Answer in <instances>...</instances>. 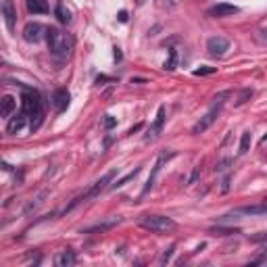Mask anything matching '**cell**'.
I'll return each mask as SVG.
<instances>
[{
	"label": "cell",
	"mask_w": 267,
	"mask_h": 267,
	"mask_svg": "<svg viewBox=\"0 0 267 267\" xmlns=\"http://www.w3.org/2000/svg\"><path fill=\"white\" fill-rule=\"evenodd\" d=\"M46 42H48V50L54 54L57 59H69L73 50V38L65 34L59 27H48V36H46Z\"/></svg>",
	"instance_id": "cell-1"
},
{
	"label": "cell",
	"mask_w": 267,
	"mask_h": 267,
	"mask_svg": "<svg viewBox=\"0 0 267 267\" xmlns=\"http://www.w3.org/2000/svg\"><path fill=\"white\" fill-rule=\"evenodd\" d=\"M21 111L31 119V132L40 128L42 117H44V109H42L40 94L36 90L25 88V92H23V96H21Z\"/></svg>",
	"instance_id": "cell-2"
},
{
	"label": "cell",
	"mask_w": 267,
	"mask_h": 267,
	"mask_svg": "<svg viewBox=\"0 0 267 267\" xmlns=\"http://www.w3.org/2000/svg\"><path fill=\"white\" fill-rule=\"evenodd\" d=\"M140 225L153 234H169L178 227V223L167 215H144L140 217Z\"/></svg>",
	"instance_id": "cell-3"
},
{
	"label": "cell",
	"mask_w": 267,
	"mask_h": 267,
	"mask_svg": "<svg viewBox=\"0 0 267 267\" xmlns=\"http://www.w3.org/2000/svg\"><path fill=\"white\" fill-rule=\"evenodd\" d=\"M115 176H117V169H111V171H107V174H105L103 178H100L98 182H94V186H92L90 190L86 192L84 196H80V199H75V200L71 202V205L67 207V211H71V209H73L75 205H80V202L88 200V199H94V196H98V194L103 192V190H107V188H111V184H113V178H115Z\"/></svg>",
	"instance_id": "cell-4"
},
{
	"label": "cell",
	"mask_w": 267,
	"mask_h": 267,
	"mask_svg": "<svg viewBox=\"0 0 267 267\" xmlns=\"http://www.w3.org/2000/svg\"><path fill=\"white\" fill-rule=\"evenodd\" d=\"M222 107H223V103H219V100H215V105L211 107L209 111H207L205 115H202L199 121H196V125H194L192 132H190L192 136H199V134H205V132L211 128V125L215 123V119L219 117V113H222Z\"/></svg>",
	"instance_id": "cell-5"
},
{
	"label": "cell",
	"mask_w": 267,
	"mask_h": 267,
	"mask_svg": "<svg viewBox=\"0 0 267 267\" xmlns=\"http://www.w3.org/2000/svg\"><path fill=\"white\" fill-rule=\"evenodd\" d=\"M46 36H48V27L42 25V23H27V25L23 27V40L29 44L42 42V40H46Z\"/></svg>",
	"instance_id": "cell-6"
},
{
	"label": "cell",
	"mask_w": 267,
	"mask_h": 267,
	"mask_svg": "<svg viewBox=\"0 0 267 267\" xmlns=\"http://www.w3.org/2000/svg\"><path fill=\"white\" fill-rule=\"evenodd\" d=\"M165 107H159V111H156V117H155V121H153V125L148 128V132L144 134V140L146 142H153V140H156L159 138V134L163 132V125H165Z\"/></svg>",
	"instance_id": "cell-7"
},
{
	"label": "cell",
	"mask_w": 267,
	"mask_h": 267,
	"mask_svg": "<svg viewBox=\"0 0 267 267\" xmlns=\"http://www.w3.org/2000/svg\"><path fill=\"white\" fill-rule=\"evenodd\" d=\"M207 50H209V54H213V57H223L225 50H230V40H227V38H223V36L209 38Z\"/></svg>",
	"instance_id": "cell-8"
},
{
	"label": "cell",
	"mask_w": 267,
	"mask_h": 267,
	"mask_svg": "<svg viewBox=\"0 0 267 267\" xmlns=\"http://www.w3.org/2000/svg\"><path fill=\"white\" fill-rule=\"evenodd\" d=\"M240 9L234 4H227V2H219L215 6H211V9L207 11L209 17H215V19H223V17H232V15H238Z\"/></svg>",
	"instance_id": "cell-9"
},
{
	"label": "cell",
	"mask_w": 267,
	"mask_h": 267,
	"mask_svg": "<svg viewBox=\"0 0 267 267\" xmlns=\"http://www.w3.org/2000/svg\"><path fill=\"white\" fill-rule=\"evenodd\" d=\"M69 103H71V94H69L65 88L54 90V94H52V107H54V111H57V113L67 111Z\"/></svg>",
	"instance_id": "cell-10"
},
{
	"label": "cell",
	"mask_w": 267,
	"mask_h": 267,
	"mask_svg": "<svg viewBox=\"0 0 267 267\" xmlns=\"http://www.w3.org/2000/svg\"><path fill=\"white\" fill-rule=\"evenodd\" d=\"M2 17H4L6 29H9L11 34H13L15 25H17V11H15V6H13L11 0H2Z\"/></svg>",
	"instance_id": "cell-11"
},
{
	"label": "cell",
	"mask_w": 267,
	"mask_h": 267,
	"mask_svg": "<svg viewBox=\"0 0 267 267\" xmlns=\"http://www.w3.org/2000/svg\"><path fill=\"white\" fill-rule=\"evenodd\" d=\"M169 156H174V153H163V155L159 156V159H156L155 167H153V174H151V178H148V182H146V186H144L142 194H146V192H151V190H153V186H155V182H156V176H159V171H161V167H163V163L167 161Z\"/></svg>",
	"instance_id": "cell-12"
},
{
	"label": "cell",
	"mask_w": 267,
	"mask_h": 267,
	"mask_svg": "<svg viewBox=\"0 0 267 267\" xmlns=\"http://www.w3.org/2000/svg\"><path fill=\"white\" fill-rule=\"evenodd\" d=\"M75 261H77V255H75V250H71V248L61 250V253L54 257V265H57V267H73Z\"/></svg>",
	"instance_id": "cell-13"
},
{
	"label": "cell",
	"mask_w": 267,
	"mask_h": 267,
	"mask_svg": "<svg viewBox=\"0 0 267 267\" xmlns=\"http://www.w3.org/2000/svg\"><path fill=\"white\" fill-rule=\"evenodd\" d=\"M25 121H27V115L25 113H17L13 117V119L9 121V125H6V134H11V136H15V134H19L23 128H25Z\"/></svg>",
	"instance_id": "cell-14"
},
{
	"label": "cell",
	"mask_w": 267,
	"mask_h": 267,
	"mask_svg": "<svg viewBox=\"0 0 267 267\" xmlns=\"http://www.w3.org/2000/svg\"><path fill=\"white\" fill-rule=\"evenodd\" d=\"M15 107H17V98L11 96V94H6V96H2V100H0V115L2 117H11Z\"/></svg>",
	"instance_id": "cell-15"
},
{
	"label": "cell",
	"mask_w": 267,
	"mask_h": 267,
	"mask_svg": "<svg viewBox=\"0 0 267 267\" xmlns=\"http://www.w3.org/2000/svg\"><path fill=\"white\" fill-rule=\"evenodd\" d=\"M25 4H27V11L31 15H46L50 11L46 0H25Z\"/></svg>",
	"instance_id": "cell-16"
},
{
	"label": "cell",
	"mask_w": 267,
	"mask_h": 267,
	"mask_svg": "<svg viewBox=\"0 0 267 267\" xmlns=\"http://www.w3.org/2000/svg\"><path fill=\"white\" fill-rule=\"evenodd\" d=\"M54 17H57L59 23H63V25H67V23H71V11H69L63 2H59L57 6H54Z\"/></svg>",
	"instance_id": "cell-17"
},
{
	"label": "cell",
	"mask_w": 267,
	"mask_h": 267,
	"mask_svg": "<svg viewBox=\"0 0 267 267\" xmlns=\"http://www.w3.org/2000/svg\"><path fill=\"white\" fill-rule=\"evenodd\" d=\"M140 171H142V167H136L134 171H130V174L125 176V178H121V179H117V182H113V184H111V188H109V190H115V188H123L125 184H128V182H132V179L136 178V176L140 174Z\"/></svg>",
	"instance_id": "cell-18"
},
{
	"label": "cell",
	"mask_w": 267,
	"mask_h": 267,
	"mask_svg": "<svg viewBox=\"0 0 267 267\" xmlns=\"http://www.w3.org/2000/svg\"><path fill=\"white\" fill-rule=\"evenodd\" d=\"M176 67H178V50L171 48L169 57L165 59V63H163V69H165V71H176Z\"/></svg>",
	"instance_id": "cell-19"
},
{
	"label": "cell",
	"mask_w": 267,
	"mask_h": 267,
	"mask_svg": "<svg viewBox=\"0 0 267 267\" xmlns=\"http://www.w3.org/2000/svg\"><path fill=\"white\" fill-rule=\"evenodd\" d=\"M211 236H230V234H238V230H232V227H213V230H209Z\"/></svg>",
	"instance_id": "cell-20"
},
{
	"label": "cell",
	"mask_w": 267,
	"mask_h": 267,
	"mask_svg": "<svg viewBox=\"0 0 267 267\" xmlns=\"http://www.w3.org/2000/svg\"><path fill=\"white\" fill-rule=\"evenodd\" d=\"M250 98H253V90L246 88V90H242V92L238 94V98H236V103H234V105H236V107H242L245 103H248Z\"/></svg>",
	"instance_id": "cell-21"
},
{
	"label": "cell",
	"mask_w": 267,
	"mask_h": 267,
	"mask_svg": "<svg viewBox=\"0 0 267 267\" xmlns=\"http://www.w3.org/2000/svg\"><path fill=\"white\" fill-rule=\"evenodd\" d=\"M248 148H250V132H245L242 134V138H240V155H246L248 153Z\"/></svg>",
	"instance_id": "cell-22"
},
{
	"label": "cell",
	"mask_w": 267,
	"mask_h": 267,
	"mask_svg": "<svg viewBox=\"0 0 267 267\" xmlns=\"http://www.w3.org/2000/svg\"><path fill=\"white\" fill-rule=\"evenodd\" d=\"M117 222H109V223H98V225H92V227H88V230H84V234H92V232H105V230H109V227H113Z\"/></svg>",
	"instance_id": "cell-23"
},
{
	"label": "cell",
	"mask_w": 267,
	"mask_h": 267,
	"mask_svg": "<svg viewBox=\"0 0 267 267\" xmlns=\"http://www.w3.org/2000/svg\"><path fill=\"white\" fill-rule=\"evenodd\" d=\"M115 123H117V119H115L113 115H105V119H103L105 130H113V128H115Z\"/></svg>",
	"instance_id": "cell-24"
},
{
	"label": "cell",
	"mask_w": 267,
	"mask_h": 267,
	"mask_svg": "<svg viewBox=\"0 0 267 267\" xmlns=\"http://www.w3.org/2000/svg\"><path fill=\"white\" fill-rule=\"evenodd\" d=\"M209 73H215V67H200L194 71V75H209Z\"/></svg>",
	"instance_id": "cell-25"
},
{
	"label": "cell",
	"mask_w": 267,
	"mask_h": 267,
	"mask_svg": "<svg viewBox=\"0 0 267 267\" xmlns=\"http://www.w3.org/2000/svg\"><path fill=\"white\" fill-rule=\"evenodd\" d=\"M199 176H200V167H194V171H192V176H190V179H188V184H194L196 179H199Z\"/></svg>",
	"instance_id": "cell-26"
},
{
	"label": "cell",
	"mask_w": 267,
	"mask_h": 267,
	"mask_svg": "<svg viewBox=\"0 0 267 267\" xmlns=\"http://www.w3.org/2000/svg\"><path fill=\"white\" fill-rule=\"evenodd\" d=\"M171 255H174V246H171L169 250H165V253H163V257H161V263H167L169 259H171Z\"/></svg>",
	"instance_id": "cell-27"
},
{
	"label": "cell",
	"mask_w": 267,
	"mask_h": 267,
	"mask_svg": "<svg viewBox=\"0 0 267 267\" xmlns=\"http://www.w3.org/2000/svg\"><path fill=\"white\" fill-rule=\"evenodd\" d=\"M253 242H263V240H267V232H263V234H259V236H253L250 238Z\"/></svg>",
	"instance_id": "cell-28"
},
{
	"label": "cell",
	"mask_w": 267,
	"mask_h": 267,
	"mask_svg": "<svg viewBox=\"0 0 267 267\" xmlns=\"http://www.w3.org/2000/svg\"><path fill=\"white\" fill-rule=\"evenodd\" d=\"M227 165H230V159H225V161H222V163H219V165H217V167H215V169H217V171H223V169L227 167Z\"/></svg>",
	"instance_id": "cell-29"
},
{
	"label": "cell",
	"mask_w": 267,
	"mask_h": 267,
	"mask_svg": "<svg viewBox=\"0 0 267 267\" xmlns=\"http://www.w3.org/2000/svg\"><path fill=\"white\" fill-rule=\"evenodd\" d=\"M222 190H223V192H227V190H230V176H227V178L223 179V186H222Z\"/></svg>",
	"instance_id": "cell-30"
},
{
	"label": "cell",
	"mask_w": 267,
	"mask_h": 267,
	"mask_svg": "<svg viewBox=\"0 0 267 267\" xmlns=\"http://www.w3.org/2000/svg\"><path fill=\"white\" fill-rule=\"evenodd\" d=\"M119 21H121V23L128 21V13H125V11H119Z\"/></svg>",
	"instance_id": "cell-31"
},
{
	"label": "cell",
	"mask_w": 267,
	"mask_h": 267,
	"mask_svg": "<svg viewBox=\"0 0 267 267\" xmlns=\"http://www.w3.org/2000/svg\"><path fill=\"white\" fill-rule=\"evenodd\" d=\"M140 128H142V123H138V125H134V128H132V130H130V134H134V132H138V130H140Z\"/></svg>",
	"instance_id": "cell-32"
},
{
	"label": "cell",
	"mask_w": 267,
	"mask_h": 267,
	"mask_svg": "<svg viewBox=\"0 0 267 267\" xmlns=\"http://www.w3.org/2000/svg\"><path fill=\"white\" fill-rule=\"evenodd\" d=\"M261 144H267V136H263V140H261Z\"/></svg>",
	"instance_id": "cell-33"
},
{
	"label": "cell",
	"mask_w": 267,
	"mask_h": 267,
	"mask_svg": "<svg viewBox=\"0 0 267 267\" xmlns=\"http://www.w3.org/2000/svg\"><path fill=\"white\" fill-rule=\"evenodd\" d=\"M263 205H265V209H267V199H265V200H263Z\"/></svg>",
	"instance_id": "cell-34"
},
{
	"label": "cell",
	"mask_w": 267,
	"mask_h": 267,
	"mask_svg": "<svg viewBox=\"0 0 267 267\" xmlns=\"http://www.w3.org/2000/svg\"><path fill=\"white\" fill-rule=\"evenodd\" d=\"M171 2H179V0H171Z\"/></svg>",
	"instance_id": "cell-35"
}]
</instances>
